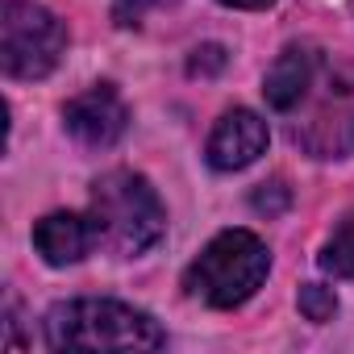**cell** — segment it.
Returning a JSON list of instances; mask_svg holds the SVG:
<instances>
[{
  "label": "cell",
  "instance_id": "6da1fadb",
  "mask_svg": "<svg viewBox=\"0 0 354 354\" xmlns=\"http://www.w3.org/2000/svg\"><path fill=\"white\" fill-rule=\"evenodd\" d=\"M42 329L50 350H162L167 346V333L150 313L100 296L55 304Z\"/></svg>",
  "mask_w": 354,
  "mask_h": 354
},
{
  "label": "cell",
  "instance_id": "7a4b0ae2",
  "mask_svg": "<svg viewBox=\"0 0 354 354\" xmlns=\"http://www.w3.org/2000/svg\"><path fill=\"white\" fill-rule=\"evenodd\" d=\"M271 271V250L250 230H221L184 271V292L209 308L246 304Z\"/></svg>",
  "mask_w": 354,
  "mask_h": 354
},
{
  "label": "cell",
  "instance_id": "3957f363",
  "mask_svg": "<svg viewBox=\"0 0 354 354\" xmlns=\"http://www.w3.org/2000/svg\"><path fill=\"white\" fill-rule=\"evenodd\" d=\"M92 221L100 230V246H109L121 259L146 254L162 230H167V209L158 192L150 188L146 175L138 171H109L92 184Z\"/></svg>",
  "mask_w": 354,
  "mask_h": 354
},
{
  "label": "cell",
  "instance_id": "277c9868",
  "mask_svg": "<svg viewBox=\"0 0 354 354\" xmlns=\"http://www.w3.org/2000/svg\"><path fill=\"white\" fill-rule=\"evenodd\" d=\"M292 142L308 158H346L354 154V67L337 63L317 71L308 96L288 113Z\"/></svg>",
  "mask_w": 354,
  "mask_h": 354
},
{
  "label": "cell",
  "instance_id": "5b68a950",
  "mask_svg": "<svg viewBox=\"0 0 354 354\" xmlns=\"http://www.w3.org/2000/svg\"><path fill=\"white\" fill-rule=\"evenodd\" d=\"M67 55L63 21L30 0H5L0 9V67L9 80H46Z\"/></svg>",
  "mask_w": 354,
  "mask_h": 354
},
{
  "label": "cell",
  "instance_id": "8992f818",
  "mask_svg": "<svg viewBox=\"0 0 354 354\" xmlns=\"http://www.w3.org/2000/svg\"><path fill=\"white\" fill-rule=\"evenodd\" d=\"M63 129L88 150H109L129 129V104L113 84H92L63 104Z\"/></svg>",
  "mask_w": 354,
  "mask_h": 354
},
{
  "label": "cell",
  "instance_id": "52a82bcc",
  "mask_svg": "<svg viewBox=\"0 0 354 354\" xmlns=\"http://www.w3.org/2000/svg\"><path fill=\"white\" fill-rule=\"evenodd\" d=\"M267 138H271L267 133V121L254 109H230L213 125L209 146H205V158H209L213 171H242V167H250L267 150Z\"/></svg>",
  "mask_w": 354,
  "mask_h": 354
},
{
  "label": "cell",
  "instance_id": "ba28073f",
  "mask_svg": "<svg viewBox=\"0 0 354 354\" xmlns=\"http://www.w3.org/2000/svg\"><path fill=\"white\" fill-rule=\"evenodd\" d=\"M96 246H100V230H96L92 213H46L34 225V250L50 267L84 263Z\"/></svg>",
  "mask_w": 354,
  "mask_h": 354
},
{
  "label": "cell",
  "instance_id": "9c48e42d",
  "mask_svg": "<svg viewBox=\"0 0 354 354\" xmlns=\"http://www.w3.org/2000/svg\"><path fill=\"white\" fill-rule=\"evenodd\" d=\"M317 71H321V50H317V46H308V42L283 46V50L275 55V63L267 67V75H263V96H267V104H271L275 113H292V109L308 96Z\"/></svg>",
  "mask_w": 354,
  "mask_h": 354
},
{
  "label": "cell",
  "instance_id": "30bf717a",
  "mask_svg": "<svg viewBox=\"0 0 354 354\" xmlns=\"http://www.w3.org/2000/svg\"><path fill=\"white\" fill-rule=\"evenodd\" d=\"M317 263H321V271L333 275V279H354V213H346V217L333 225V234L325 238Z\"/></svg>",
  "mask_w": 354,
  "mask_h": 354
},
{
  "label": "cell",
  "instance_id": "8fae6325",
  "mask_svg": "<svg viewBox=\"0 0 354 354\" xmlns=\"http://www.w3.org/2000/svg\"><path fill=\"white\" fill-rule=\"evenodd\" d=\"M300 313H304L313 325L333 321V317H337V296H333V288H325V283H304V288H300Z\"/></svg>",
  "mask_w": 354,
  "mask_h": 354
},
{
  "label": "cell",
  "instance_id": "7c38bea8",
  "mask_svg": "<svg viewBox=\"0 0 354 354\" xmlns=\"http://www.w3.org/2000/svg\"><path fill=\"white\" fill-rule=\"evenodd\" d=\"M288 205H292V192H288L283 180H267V184H259V188L250 192V209L263 213V217H279Z\"/></svg>",
  "mask_w": 354,
  "mask_h": 354
},
{
  "label": "cell",
  "instance_id": "4fadbf2b",
  "mask_svg": "<svg viewBox=\"0 0 354 354\" xmlns=\"http://www.w3.org/2000/svg\"><path fill=\"white\" fill-rule=\"evenodd\" d=\"M225 63H230L225 46L209 42V46H196V50H192V59H188V75H217Z\"/></svg>",
  "mask_w": 354,
  "mask_h": 354
},
{
  "label": "cell",
  "instance_id": "5bb4252c",
  "mask_svg": "<svg viewBox=\"0 0 354 354\" xmlns=\"http://www.w3.org/2000/svg\"><path fill=\"white\" fill-rule=\"evenodd\" d=\"M146 13V0H117V26H138Z\"/></svg>",
  "mask_w": 354,
  "mask_h": 354
},
{
  "label": "cell",
  "instance_id": "9a60e30c",
  "mask_svg": "<svg viewBox=\"0 0 354 354\" xmlns=\"http://www.w3.org/2000/svg\"><path fill=\"white\" fill-rule=\"evenodd\" d=\"M217 5H225V9H271L275 0H217Z\"/></svg>",
  "mask_w": 354,
  "mask_h": 354
}]
</instances>
